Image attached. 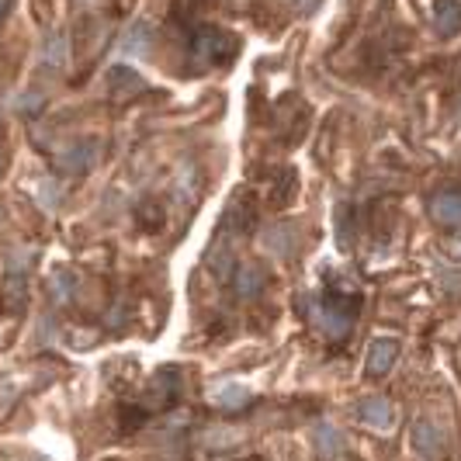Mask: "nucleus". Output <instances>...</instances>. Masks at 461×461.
I'll list each match as a JSON object with an SVG mask.
<instances>
[{
	"label": "nucleus",
	"instance_id": "obj_10",
	"mask_svg": "<svg viewBox=\"0 0 461 461\" xmlns=\"http://www.w3.org/2000/svg\"><path fill=\"white\" fill-rule=\"evenodd\" d=\"M236 292L243 295V298H253V295L264 288V271L260 267H253V264H243L240 271H236Z\"/></svg>",
	"mask_w": 461,
	"mask_h": 461
},
{
	"label": "nucleus",
	"instance_id": "obj_11",
	"mask_svg": "<svg viewBox=\"0 0 461 461\" xmlns=\"http://www.w3.org/2000/svg\"><path fill=\"white\" fill-rule=\"evenodd\" d=\"M229 49H233V42L226 35H215V32H205L198 39V56L202 59H222V56H229Z\"/></svg>",
	"mask_w": 461,
	"mask_h": 461
},
{
	"label": "nucleus",
	"instance_id": "obj_7",
	"mask_svg": "<svg viewBox=\"0 0 461 461\" xmlns=\"http://www.w3.org/2000/svg\"><path fill=\"white\" fill-rule=\"evenodd\" d=\"M430 215H434L441 226H461V195L458 191H441V195L430 202Z\"/></svg>",
	"mask_w": 461,
	"mask_h": 461
},
{
	"label": "nucleus",
	"instance_id": "obj_2",
	"mask_svg": "<svg viewBox=\"0 0 461 461\" xmlns=\"http://www.w3.org/2000/svg\"><path fill=\"white\" fill-rule=\"evenodd\" d=\"M312 316H316V327H319L327 336H334V340L347 336V330H350V316H347V309H340V305H334V302H319V305L312 309Z\"/></svg>",
	"mask_w": 461,
	"mask_h": 461
},
{
	"label": "nucleus",
	"instance_id": "obj_16",
	"mask_svg": "<svg viewBox=\"0 0 461 461\" xmlns=\"http://www.w3.org/2000/svg\"><path fill=\"white\" fill-rule=\"evenodd\" d=\"M150 28L146 25H135L132 32H128V39H126V52H132V56H139V52H146V45H150Z\"/></svg>",
	"mask_w": 461,
	"mask_h": 461
},
{
	"label": "nucleus",
	"instance_id": "obj_13",
	"mask_svg": "<svg viewBox=\"0 0 461 461\" xmlns=\"http://www.w3.org/2000/svg\"><path fill=\"white\" fill-rule=\"evenodd\" d=\"M215 399H219V406H226V410H240V406L250 403V392H247L243 385H222V388L215 392Z\"/></svg>",
	"mask_w": 461,
	"mask_h": 461
},
{
	"label": "nucleus",
	"instance_id": "obj_4",
	"mask_svg": "<svg viewBox=\"0 0 461 461\" xmlns=\"http://www.w3.org/2000/svg\"><path fill=\"white\" fill-rule=\"evenodd\" d=\"M316 451L323 455V461H343L347 441H343V434L336 430L334 423H319L316 426Z\"/></svg>",
	"mask_w": 461,
	"mask_h": 461
},
{
	"label": "nucleus",
	"instance_id": "obj_1",
	"mask_svg": "<svg viewBox=\"0 0 461 461\" xmlns=\"http://www.w3.org/2000/svg\"><path fill=\"white\" fill-rule=\"evenodd\" d=\"M413 448H417L423 458L437 461L448 455V441H444V434H441V426H434L430 419H419L417 426H413Z\"/></svg>",
	"mask_w": 461,
	"mask_h": 461
},
{
	"label": "nucleus",
	"instance_id": "obj_14",
	"mask_svg": "<svg viewBox=\"0 0 461 461\" xmlns=\"http://www.w3.org/2000/svg\"><path fill=\"white\" fill-rule=\"evenodd\" d=\"M77 288V278L70 274V271H59V274H52V295H56V302H66L70 295Z\"/></svg>",
	"mask_w": 461,
	"mask_h": 461
},
{
	"label": "nucleus",
	"instance_id": "obj_19",
	"mask_svg": "<svg viewBox=\"0 0 461 461\" xmlns=\"http://www.w3.org/2000/svg\"><path fill=\"white\" fill-rule=\"evenodd\" d=\"M18 461H45V458H18Z\"/></svg>",
	"mask_w": 461,
	"mask_h": 461
},
{
	"label": "nucleus",
	"instance_id": "obj_12",
	"mask_svg": "<svg viewBox=\"0 0 461 461\" xmlns=\"http://www.w3.org/2000/svg\"><path fill=\"white\" fill-rule=\"evenodd\" d=\"M90 160H94V150H90V146H77L73 153L59 157V170H63V173H84V170L90 167Z\"/></svg>",
	"mask_w": 461,
	"mask_h": 461
},
{
	"label": "nucleus",
	"instance_id": "obj_18",
	"mask_svg": "<svg viewBox=\"0 0 461 461\" xmlns=\"http://www.w3.org/2000/svg\"><path fill=\"white\" fill-rule=\"evenodd\" d=\"M4 11H7V0H0V18H4Z\"/></svg>",
	"mask_w": 461,
	"mask_h": 461
},
{
	"label": "nucleus",
	"instance_id": "obj_6",
	"mask_svg": "<svg viewBox=\"0 0 461 461\" xmlns=\"http://www.w3.org/2000/svg\"><path fill=\"white\" fill-rule=\"evenodd\" d=\"M357 417L365 419L368 426L385 430V426H392V403L381 399V396H368V399L357 403Z\"/></svg>",
	"mask_w": 461,
	"mask_h": 461
},
{
	"label": "nucleus",
	"instance_id": "obj_3",
	"mask_svg": "<svg viewBox=\"0 0 461 461\" xmlns=\"http://www.w3.org/2000/svg\"><path fill=\"white\" fill-rule=\"evenodd\" d=\"M396 357H399V343L396 340H388V336H381V340H375L372 347H368V375H385L392 365H396Z\"/></svg>",
	"mask_w": 461,
	"mask_h": 461
},
{
	"label": "nucleus",
	"instance_id": "obj_5",
	"mask_svg": "<svg viewBox=\"0 0 461 461\" xmlns=\"http://www.w3.org/2000/svg\"><path fill=\"white\" fill-rule=\"evenodd\" d=\"M434 32H437L441 39L458 35L461 32V4H455V0H441V4L434 7Z\"/></svg>",
	"mask_w": 461,
	"mask_h": 461
},
{
	"label": "nucleus",
	"instance_id": "obj_15",
	"mask_svg": "<svg viewBox=\"0 0 461 461\" xmlns=\"http://www.w3.org/2000/svg\"><path fill=\"white\" fill-rule=\"evenodd\" d=\"M111 87L122 94V90H142V81H139V73H132L128 66H119L115 70V77H111Z\"/></svg>",
	"mask_w": 461,
	"mask_h": 461
},
{
	"label": "nucleus",
	"instance_id": "obj_9",
	"mask_svg": "<svg viewBox=\"0 0 461 461\" xmlns=\"http://www.w3.org/2000/svg\"><path fill=\"white\" fill-rule=\"evenodd\" d=\"M177 392H181V378L173 368H164L160 375L153 378V392H150V403H157V406H167L177 399Z\"/></svg>",
	"mask_w": 461,
	"mask_h": 461
},
{
	"label": "nucleus",
	"instance_id": "obj_8",
	"mask_svg": "<svg viewBox=\"0 0 461 461\" xmlns=\"http://www.w3.org/2000/svg\"><path fill=\"white\" fill-rule=\"evenodd\" d=\"M260 247L271 257H292L295 253V229L292 226H271L260 240Z\"/></svg>",
	"mask_w": 461,
	"mask_h": 461
},
{
	"label": "nucleus",
	"instance_id": "obj_17",
	"mask_svg": "<svg viewBox=\"0 0 461 461\" xmlns=\"http://www.w3.org/2000/svg\"><path fill=\"white\" fill-rule=\"evenodd\" d=\"M39 198H42L45 209H56V202H59V195H56V188H52V184H42V188H39Z\"/></svg>",
	"mask_w": 461,
	"mask_h": 461
}]
</instances>
